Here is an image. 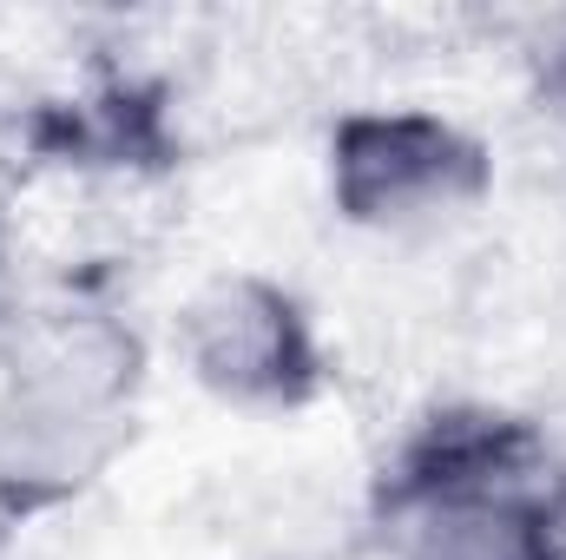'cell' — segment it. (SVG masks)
Segmentation results:
<instances>
[{
    "label": "cell",
    "instance_id": "obj_1",
    "mask_svg": "<svg viewBox=\"0 0 566 560\" xmlns=\"http://www.w3.org/2000/svg\"><path fill=\"white\" fill-rule=\"evenodd\" d=\"M139 343L93 310L46 317L0 383V501L53 508L99 481L133 435Z\"/></svg>",
    "mask_w": 566,
    "mask_h": 560
},
{
    "label": "cell",
    "instance_id": "obj_2",
    "mask_svg": "<svg viewBox=\"0 0 566 560\" xmlns=\"http://www.w3.org/2000/svg\"><path fill=\"white\" fill-rule=\"evenodd\" d=\"M329 191L343 218L409 231L468 211L488 191V152L434 113H356L329 139Z\"/></svg>",
    "mask_w": 566,
    "mask_h": 560
},
{
    "label": "cell",
    "instance_id": "obj_3",
    "mask_svg": "<svg viewBox=\"0 0 566 560\" xmlns=\"http://www.w3.org/2000/svg\"><path fill=\"white\" fill-rule=\"evenodd\" d=\"M191 376L224 403H303L316 390V330L303 303L271 278H211L178 317Z\"/></svg>",
    "mask_w": 566,
    "mask_h": 560
},
{
    "label": "cell",
    "instance_id": "obj_4",
    "mask_svg": "<svg viewBox=\"0 0 566 560\" xmlns=\"http://www.w3.org/2000/svg\"><path fill=\"white\" fill-rule=\"evenodd\" d=\"M402 560H560L547 515L514 481H448L416 495Z\"/></svg>",
    "mask_w": 566,
    "mask_h": 560
}]
</instances>
